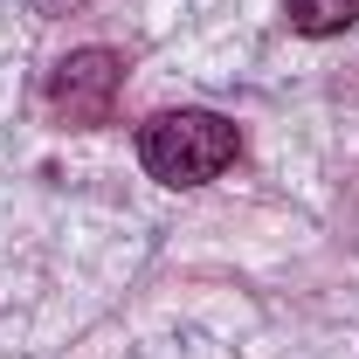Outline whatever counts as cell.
<instances>
[{
	"label": "cell",
	"mask_w": 359,
	"mask_h": 359,
	"mask_svg": "<svg viewBox=\"0 0 359 359\" xmlns=\"http://www.w3.org/2000/svg\"><path fill=\"white\" fill-rule=\"evenodd\" d=\"M235 152H242V132L222 111H159L138 132V166L159 187H208L235 166Z\"/></svg>",
	"instance_id": "obj_1"
},
{
	"label": "cell",
	"mask_w": 359,
	"mask_h": 359,
	"mask_svg": "<svg viewBox=\"0 0 359 359\" xmlns=\"http://www.w3.org/2000/svg\"><path fill=\"white\" fill-rule=\"evenodd\" d=\"M118 90H125V55H111V48H76V55L55 62L48 104H55V118H69V125H104L111 104H118Z\"/></svg>",
	"instance_id": "obj_2"
},
{
	"label": "cell",
	"mask_w": 359,
	"mask_h": 359,
	"mask_svg": "<svg viewBox=\"0 0 359 359\" xmlns=\"http://www.w3.org/2000/svg\"><path fill=\"white\" fill-rule=\"evenodd\" d=\"M297 35H346L359 21V0H283Z\"/></svg>",
	"instance_id": "obj_3"
}]
</instances>
